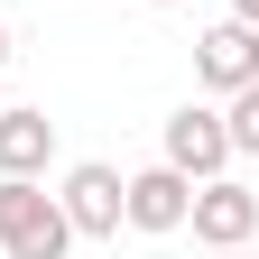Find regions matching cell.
Returning <instances> with one entry per match:
<instances>
[{
    "instance_id": "cell-1",
    "label": "cell",
    "mask_w": 259,
    "mask_h": 259,
    "mask_svg": "<svg viewBox=\"0 0 259 259\" xmlns=\"http://www.w3.org/2000/svg\"><path fill=\"white\" fill-rule=\"evenodd\" d=\"M74 222L37 176H0V259H65Z\"/></svg>"
},
{
    "instance_id": "cell-2",
    "label": "cell",
    "mask_w": 259,
    "mask_h": 259,
    "mask_svg": "<svg viewBox=\"0 0 259 259\" xmlns=\"http://www.w3.org/2000/svg\"><path fill=\"white\" fill-rule=\"evenodd\" d=\"M185 222H194V241H204V250H250L259 194L232 185V176H204V185H194V204H185Z\"/></svg>"
},
{
    "instance_id": "cell-3",
    "label": "cell",
    "mask_w": 259,
    "mask_h": 259,
    "mask_svg": "<svg viewBox=\"0 0 259 259\" xmlns=\"http://www.w3.org/2000/svg\"><path fill=\"white\" fill-rule=\"evenodd\" d=\"M65 222H74V241H120V167L102 157H83V167H65Z\"/></svg>"
},
{
    "instance_id": "cell-4",
    "label": "cell",
    "mask_w": 259,
    "mask_h": 259,
    "mask_svg": "<svg viewBox=\"0 0 259 259\" xmlns=\"http://www.w3.org/2000/svg\"><path fill=\"white\" fill-rule=\"evenodd\" d=\"M167 167H176V176H194V185L232 167V130H222V111H213V102L167 111Z\"/></svg>"
},
{
    "instance_id": "cell-5",
    "label": "cell",
    "mask_w": 259,
    "mask_h": 259,
    "mask_svg": "<svg viewBox=\"0 0 259 259\" xmlns=\"http://www.w3.org/2000/svg\"><path fill=\"white\" fill-rule=\"evenodd\" d=\"M185 204H194V176L176 167H139V176H120V222L130 232H185Z\"/></svg>"
},
{
    "instance_id": "cell-6",
    "label": "cell",
    "mask_w": 259,
    "mask_h": 259,
    "mask_svg": "<svg viewBox=\"0 0 259 259\" xmlns=\"http://www.w3.org/2000/svg\"><path fill=\"white\" fill-rule=\"evenodd\" d=\"M194 74H204V93H241V83H259V28H250V19L204 28V37H194Z\"/></svg>"
},
{
    "instance_id": "cell-7",
    "label": "cell",
    "mask_w": 259,
    "mask_h": 259,
    "mask_svg": "<svg viewBox=\"0 0 259 259\" xmlns=\"http://www.w3.org/2000/svg\"><path fill=\"white\" fill-rule=\"evenodd\" d=\"M47 157H56L47 111H0V176H47Z\"/></svg>"
},
{
    "instance_id": "cell-8",
    "label": "cell",
    "mask_w": 259,
    "mask_h": 259,
    "mask_svg": "<svg viewBox=\"0 0 259 259\" xmlns=\"http://www.w3.org/2000/svg\"><path fill=\"white\" fill-rule=\"evenodd\" d=\"M222 130H232V157H259V83H241V93H232Z\"/></svg>"
},
{
    "instance_id": "cell-9",
    "label": "cell",
    "mask_w": 259,
    "mask_h": 259,
    "mask_svg": "<svg viewBox=\"0 0 259 259\" xmlns=\"http://www.w3.org/2000/svg\"><path fill=\"white\" fill-rule=\"evenodd\" d=\"M232 19H250V28H259V0H232Z\"/></svg>"
},
{
    "instance_id": "cell-10",
    "label": "cell",
    "mask_w": 259,
    "mask_h": 259,
    "mask_svg": "<svg viewBox=\"0 0 259 259\" xmlns=\"http://www.w3.org/2000/svg\"><path fill=\"white\" fill-rule=\"evenodd\" d=\"M0 65H10V19H0Z\"/></svg>"
},
{
    "instance_id": "cell-11",
    "label": "cell",
    "mask_w": 259,
    "mask_h": 259,
    "mask_svg": "<svg viewBox=\"0 0 259 259\" xmlns=\"http://www.w3.org/2000/svg\"><path fill=\"white\" fill-rule=\"evenodd\" d=\"M213 259H250V250H213Z\"/></svg>"
},
{
    "instance_id": "cell-12",
    "label": "cell",
    "mask_w": 259,
    "mask_h": 259,
    "mask_svg": "<svg viewBox=\"0 0 259 259\" xmlns=\"http://www.w3.org/2000/svg\"><path fill=\"white\" fill-rule=\"evenodd\" d=\"M148 10H176V0H148Z\"/></svg>"
}]
</instances>
